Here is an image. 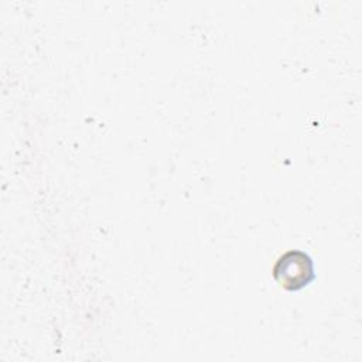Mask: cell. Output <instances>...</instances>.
<instances>
[{"mask_svg":"<svg viewBox=\"0 0 362 362\" xmlns=\"http://www.w3.org/2000/svg\"><path fill=\"white\" fill-rule=\"evenodd\" d=\"M272 274L280 287L287 291H297L315 279L314 262L304 250L290 249L276 260Z\"/></svg>","mask_w":362,"mask_h":362,"instance_id":"obj_1","label":"cell"}]
</instances>
